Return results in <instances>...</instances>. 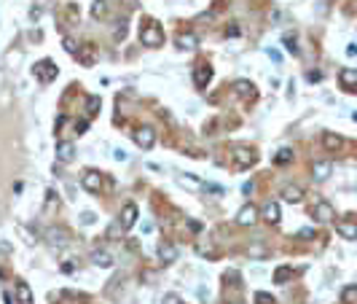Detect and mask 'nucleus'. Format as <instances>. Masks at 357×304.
I'll list each match as a JSON object with an SVG mask.
<instances>
[{
    "mask_svg": "<svg viewBox=\"0 0 357 304\" xmlns=\"http://www.w3.org/2000/svg\"><path fill=\"white\" fill-rule=\"evenodd\" d=\"M140 41H143L145 46H153V49H158V46L164 43V30L158 27V22H153V19H145V22H143V30H140Z\"/></svg>",
    "mask_w": 357,
    "mask_h": 304,
    "instance_id": "f257e3e1",
    "label": "nucleus"
},
{
    "mask_svg": "<svg viewBox=\"0 0 357 304\" xmlns=\"http://www.w3.org/2000/svg\"><path fill=\"white\" fill-rule=\"evenodd\" d=\"M255 159H258V154L252 148H247V146H237V148H234V167H237V170L252 167V164H255Z\"/></svg>",
    "mask_w": 357,
    "mask_h": 304,
    "instance_id": "f03ea898",
    "label": "nucleus"
},
{
    "mask_svg": "<svg viewBox=\"0 0 357 304\" xmlns=\"http://www.w3.org/2000/svg\"><path fill=\"white\" fill-rule=\"evenodd\" d=\"M33 73H35V78L41 81V84H51L59 70H56V65L51 60H43V62H38L35 68H33Z\"/></svg>",
    "mask_w": 357,
    "mask_h": 304,
    "instance_id": "7ed1b4c3",
    "label": "nucleus"
},
{
    "mask_svg": "<svg viewBox=\"0 0 357 304\" xmlns=\"http://www.w3.org/2000/svg\"><path fill=\"white\" fill-rule=\"evenodd\" d=\"M81 186L86 188L89 194H97L102 188V175L97 170H86V173H81Z\"/></svg>",
    "mask_w": 357,
    "mask_h": 304,
    "instance_id": "20e7f679",
    "label": "nucleus"
},
{
    "mask_svg": "<svg viewBox=\"0 0 357 304\" xmlns=\"http://www.w3.org/2000/svg\"><path fill=\"white\" fill-rule=\"evenodd\" d=\"M135 143H137L140 148H153V146H156V132L150 129V127L135 129Z\"/></svg>",
    "mask_w": 357,
    "mask_h": 304,
    "instance_id": "39448f33",
    "label": "nucleus"
},
{
    "mask_svg": "<svg viewBox=\"0 0 357 304\" xmlns=\"http://www.w3.org/2000/svg\"><path fill=\"white\" fill-rule=\"evenodd\" d=\"M312 215L317 218L319 224H331L333 218H336L333 205H331V202H317V205H314V210H312Z\"/></svg>",
    "mask_w": 357,
    "mask_h": 304,
    "instance_id": "423d86ee",
    "label": "nucleus"
},
{
    "mask_svg": "<svg viewBox=\"0 0 357 304\" xmlns=\"http://www.w3.org/2000/svg\"><path fill=\"white\" fill-rule=\"evenodd\" d=\"M210 78H212V68H210V65H196V70H193V84H196V87H199V89H204L207 87V84H210Z\"/></svg>",
    "mask_w": 357,
    "mask_h": 304,
    "instance_id": "0eeeda50",
    "label": "nucleus"
},
{
    "mask_svg": "<svg viewBox=\"0 0 357 304\" xmlns=\"http://www.w3.org/2000/svg\"><path fill=\"white\" fill-rule=\"evenodd\" d=\"M338 84H341V89L354 92V89H357V70H354V68L341 70V73H338Z\"/></svg>",
    "mask_w": 357,
    "mask_h": 304,
    "instance_id": "6e6552de",
    "label": "nucleus"
},
{
    "mask_svg": "<svg viewBox=\"0 0 357 304\" xmlns=\"http://www.w3.org/2000/svg\"><path fill=\"white\" fill-rule=\"evenodd\" d=\"M118 221H121V226H124V229L129 232L132 226L137 224V205H135V202H129L124 210H121V218H118Z\"/></svg>",
    "mask_w": 357,
    "mask_h": 304,
    "instance_id": "1a4fd4ad",
    "label": "nucleus"
},
{
    "mask_svg": "<svg viewBox=\"0 0 357 304\" xmlns=\"http://www.w3.org/2000/svg\"><path fill=\"white\" fill-rule=\"evenodd\" d=\"M331 173H333V164H331L328 159H319V161H314V164H312V178H314V180L331 178Z\"/></svg>",
    "mask_w": 357,
    "mask_h": 304,
    "instance_id": "9d476101",
    "label": "nucleus"
},
{
    "mask_svg": "<svg viewBox=\"0 0 357 304\" xmlns=\"http://www.w3.org/2000/svg\"><path fill=\"white\" fill-rule=\"evenodd\" d=\"M234 89H237V94L239 97H244V100H252V97H258V92H255V87H252L250 81H244V78H239V81H234Z\"/></svg>",
    "mask_w": 357,
    "mask_h": 304,
    "instance_id": "9b49d317",
    "label": "nucleus"
},
{
    "mask_svg": "<svg viewBox=\"0 0 357 304\" xmlns=\"http://www.w3.org/2000/svg\"><path fill=\"white\" fill-rule=\"evenodd\" d=\"M255 218H258V210H255V205H244L239 215H237V224L242 226H250V224H255Z\"/></svg>",
    "mask_w": 357,
    "mask_h": 304,
    "instance_id": "f8f14e48",
    "label": "nucleus"
},
{
    "mask_svg": "<svg viewBox=\"0 0 357 304\" xmlns=\"http://www.w3.org/2000/svg\"><path fill=\"white\" fill-rule=\"evenodd\" d=\"M43 237H46L51 245H64V242H68V232L59 229V226H51V229H46Z\"/></svg>",
    "mask_w": 357,
    "mask_h": 304,
    "instance_id": "ddd939ff",
    "label": "nucleus"
},
{
    "mask_svg": "<svg viewBox=\"0 0 357 304\" xmlns=\"http://www.w3.org/2000/svg\"><path fill=\"white\" fill-rule=\"evenodd\" d=\"M336 232L344 237V240H357V224L354 221H338Z\"/></svg>",
    "mask_w": 357,
    "mask_h": 304,
    "instance_id": "4468645a",
    "label": "nucleus"
},
{
    "mask_svg": "<svg viewBox=\"0 0 357 304\" xmlns=\"http://www.w3.org/2000/svg\"><path fill=\"white\" fill-rule=\"evenodd\" d=\"M279 218H282V210H279L277 202H266V205H263V221H266V224H277Z\"/></svg>",
    "mask_w": 357,
    "mask_h": 304,
    "instance_id": "2eb2a0df",
    "label": "nucleus"
},
{
    "mask_svg": "<svg viewBox=\"0 0 357 304\" xmlns=\"http://www.w3.org/2000/svg\"><path fill=\"white\" fill-rule=\"evenodd\" d=\"M175 180H177V186L188 188V191H199V188H204V183L199 178H193V175H177Z\"/></svg>",
    "mask_w": 357,
    "mask_h": 304,
    "instance_id": "dca6fc26",
    "label": "nucleus"
},
{
    "mask_svg": "<svg viewBox=\"0 0 357 304\" xmlns=\"http://www.w3.org/2000/svg\"><path fill=\"white\" fill-rule=\"evenodd\" d=\"M282 199H285V202H301V199H304V188L290 183V186L282 188Z\"/></svg>",
    "mask_w": 357,
    "mask_h": 304,
    "instance_id": "f3484780",
    "label": "nucleus"
},
{
    "mask_svg": "<svg viewBox=\"0 0 357 304\" xmlns=\"http://www.w3.org/2000/svg\"><path fill=\"white\" fill-rule=\"evenodd\" d=\"M322 146L328 151H341L344 140H341V135H336V132H325V135H322Z\"/></svg>",
    "mask_w": 357,
    "mask_h": 304,
    "instance_id": "a211bd4d",
    "label": "nucleus"
},
{
    "mask_svg": "<svg viewBox=\"0 0 357 304\" xmlns=\"http://www.w3.org/2000/svg\"><path fill=\"white\" fill-rule=\"evenodd\" d=\"M91 261L97 264V267H113V256L108 253V251H102V248H97V251H91Z\"/></svg>",
    "mask_w": 357,
    "mask_h": 304,
    "instance_id": "6ab92c4d",
    "label": "nucleus"
},
{
    "mask_svg": "<svg viewBox=\"0 0 357 304\" xmlns=\"http://www.w3.org/2000/svg\"><path fill=\"white\" fill-rule=\"evenodd\" d=\"M16 299L22 304H33V291H30V286H27L24 280L16 283Z\"/></svg>",
    "mask_w": 357,
    "mask_h": 304,
    "instance_id": "aec40b11",
    "label": "nucleus"
},
{
    "mask_svg": "<svg viewBox=\"0 0 357 304\" xmlns=\"http://www.w3.org/2000/svg\"><path fill=\"white\" fill-rule=\"evenodd\" d=\"M56 156H59V161H73L75 159V146L73 143H59L56 146Z\"/></svg>",
    "mask_w": 357,
    "mask_h": 304,
    "instance_id": "412c9836",
    "label": "nucleus"
},
{
    "mask_svg": "<svg viewBox=\"0 0 357 304\" xmlns=\"http://www.w3.org/2000/svg\"><path fill=\"white\" fill-rule=\"evenodd\" d=\"M175 43L180 46V49H185V51H191V49H196V35H191V33H183V35H177L175 38Z\"/></svg>",
    "mask_w": 357,
    "mask_h": 304,
    "instance_id": "4be33fe9",
    "label": "nucleus"
},
{
    "mask_svg": "<svg viewBox=\"0 0 357 304\" xmlns=\"http://www.w3.org/2000/svg\"><path fill=\"white\" fill-rule=\"evenodd\" d=\"M293 274H296V269H293V267H277V272H274V283L285 286V283L293 280Z\"/></svg>",
    "mask_w": 357,
    "mask_h": 304,
    "instance_id": "5701e85b",
    "label": "nucleus"
},
{
    "mask_svg": "<svg viewBox=\"0 0 357 304\" xmlns=\"http://www.w3.org/2000/svg\"><path fill=\"white\" fill-rule=\"evenodd\" d=\"M124 234H126V229L121 226V221H113L108 229H105V237H108V240H124Z\"/></svg>",
    "mask_w": 357,
    "mask_h": 304,
    "instance_id": "b1692460",
    "label": "nucleus"
},
{
    "mask_svg": "<svg viewBox=\"0 0 357 304\" xmlns=\"http://www.w3.org/2000/svg\"><path fill=\"white\" fill-rule=\"evenodd\" d=\"M158 259H161V261H175L177 259V248H175V245H169V242H161V245H158Z\"/></svg>",
    "mask_w": 357,
    "mask_h": 304,
    "instance_id": "393cba45",
    "label": "nucleus"
},
{
    "mask_svg": "<svg viewBox=\"0 0 357 304\" xmlns=\"http://www.w3.org/2000/svg\"><path fill=\"white\" fill-rule=\"evenodd\" d=\"M341 301L344 304H357V286H346L341 291Z\"/></svg>",
    "mask_w": 357,
    "mask_h": 304,
    "instance_id": "a878e982",
    "label": "nucleus"
},
{
    "mask_svg": "<svg viewBox=\"0 0 357 304\" xmlns=\"http://www.w3.org/2000/svg\"><path fill=\"white\" fill-rule=\"evenodd\" d=\"M247 256H252V259H266L269 248H266V245H255V242H252L250 248H247Z\"/></svg>",
    "mask_w": 357,
    "mask_h": 304,
    "instance_id": "bb28decb",
    "label": "nucleus"
},
{
    "mask_svg": "<svg viewBox=\"0 0 357 304\" xmlns=\"http://www.w3.org/2000/svg\"><path fill=\"white\" fill-rule=\"evenodd\" d=\"M290 161H293V151H290V148H282V151H277L274 164H290Z\"/></svg>",
    "mask_w": 357,
    "mask_h": 304,
    "instance_id": "cd10ccee",
    "label": "nucleus"
},
{
    "mask_svg": "<svg viewBox=\"0 0 357 304\" xmlns=\"http://www.w3.org/2000/svg\"><path fill=\"white\" fill-rule=\"evenodd\" d=\"M108 11V6H105V0H94V6H91V16L94 19H102Z\"/></svg>",
    "mask_w": 357,
    "mask_h": 304,
    "instance_id": "c85d7f7f",
    "label": "nucleus"
},
{
    "mask_svg": "<svg viewBox=\"0 0 357 304\" xmlns=\"http://www.w3.org/2000/svg\"><path fill=\"white\" fill-rule=\"evenodd\" d=\"M255 304H274V296H271V293L258 291V293H255Z\"/></svg>",
    "mask_w": 357,
    "mask_h": 304,
    "instance_id": "c756f323",
    "label": "nucleus"
},
{
    "mask_svg": "<svg viewBox=\"0 0 357 304\" xmlns=\"http://www.w3.org/2000/svg\"><path fill=\"white\" fill-rule=\"evenodd\" d=\"M64 51H70V54H75V51H78V43H75V38H64Z\"/></svg>",
    "mask_w": 357,
    "mask_h": 304,
    "instance_id": "7c9ffc66",
    "label": "nucleus"
},
{
    "mask_svg": "<svg viewBox=\"0 0 357 304\" xmlns=\"http://www.w3.org/2000/svg\"><path fill=\"white\" fill-rule=\"evenodd\" d=\"M285 46H287L290 54H298V46H296V38L293 35H285Z\"/></svg>",
    "mask_w": 357,
    "mask_h": 304,
    "instance_id": "2f4dec72",
    "label": "nucleus"
},
{
    "mask_svg": "<svg viewBox=\"0 0 357 304\" xmlns=\"http://www.w3.org/2000/svg\"><path fill=\"white\" fill-rule=\"evenodd\" d=\"M94 221H97V215H94L91 210H86V213H81V224H86V226H91Z\"/></svg>",
    "mask_w": 357,
    "mask_h": 304,
    "instance_id": "473e14b6",
    "label": "nucleus"
},
{
    "mask_svg": "<svg viewBox=\"0 0 357 304\" xmlns=\"http://www.w3.org/2000/svg\"><path fill=\"white\" fill-rule=\"evenodd\" d=\"M86 105H89V113H97V108H100V97H89V100H86Z\"/></svg>",
    "mask_w": 357,
    "mask_h": 304,
    "instance_id": "72a5a7b5",
    "label": "nucleus"
},
{
    "mask_svg": "<svg viewBox=\"0 0 357 304\" xmlns=\"http://www.w3.org/2000/svg\"><path fill=\"white\" fill-rule=\"evenodd\" d=\"M161 304H180V296H177V293H167L161 299Z\"/></svg>",
    "mask_w": 357,
    "mask_h": 304,
    "instance_id": "f704fd0d",
    "label": "nucleus"
},
{
    "mask_svg": "<svg viewBox=\"0 0 357 304\" xmlns=\"http://www.w3.org/2000/svg\"><path fill=\"white\" fill-rule=\"evenodd\" d=\"M124 33H126V22H118V27H116V41H121Z\"/></svg>",
    "mask_w": 357,
    "mask_h": 304,
    "instance_id": "c9c22d12",
    "label": "nucleus"
},
{
    "mask_svg": "<svg viewBox=\"0 0 357 304\" xmlns=\"http://www.w3.org/2000/svg\"><path fill=\"white\" fill-rule=\"evenodd\" d=\"M113 156H116V161H126V151L116 148V151H113Z\"/></svg>",
    "mask_w": 357,
    "mask_h": 304,
    "instance_id": "e433bc0d",
    "label": "nucleus"
},
{
    "mask_svg": "<svg viewBox=\"0 0 357 304\" xmlns=\"http://www.w3.org/2000/svg\"><path fill=\"white\" fill-rule=\"evenodd\" d=\"M346 54L354 57V54H357V46H354V43H349V46H346Z\"/></svg>",
    "mask_w": 357,
    "mask_h": 304,
    "instance_id": "4c0bfd02",
    "label": "nucleus"
},
{
    "mask_svg": "<svg viewBox=\"0 0 357 304\" xmlns=\"http://www.w3.org/2000/svg\"><path fill=\"white\" fill-rule=\"evenodd\" d=\"M269 57H271L274 62H282V54H279V51H269Z\"/></svg>",
    "mask_w": 357,
    "mask_h": 304,
    "instance_id": "58836bf2",
    "label": "nucleus"
},
{
    "mask_svg": "<svg viewBox=\"0 0 357 304\" xmlns=\"http://www.w3.org/2000/svg\"><path fill=\"white\" fill-rule=\"evenodd\" d=\"M298 234H301V237H314V232H312V229H301Z\"/></svg>",
    "mask_w": 357,
    "mask_h": 304,
    "instance_id": "ea45409f",
    "label": "nucleus"
},
{
    "mask_svg": "<svg viewBox=\"0 0 357 304\" xmlns=\"http://www.w3.org/2000/svg\"><path fill=\"white\" fill-rule=\"evenodd\" d=\"M3 299H6V304H14V296H11V293H8V291L3 293Z\"/></svg>",
    "mask_w": 357,
    "mask_h": 304,
    "instance_id": "a19ab883",
    "label": "nucleus"
}]
</instances>
